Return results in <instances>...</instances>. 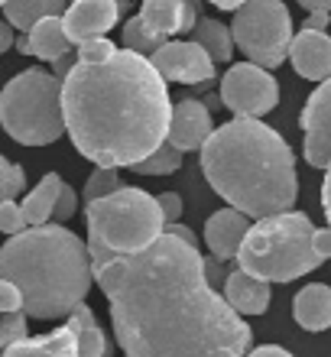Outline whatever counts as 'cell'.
I'll return each instance as SVG.
<instances>
[{"label":"cell","mask_w":331,"mask_h":357,"mask_svg":"<svg viewBox=\"0 0 331 357\" xmlns=\"http://www.w3.org/2000/svg\"><path fill=\"white\" fill-rule=\"evenodd\" d=\"M26 312H3L0 315V351L7 348V344H13V341L26 338Z\"/></svg>","instance_id":"obj_28"},{"label":"cell","mask_w":331,"mask_h":357,"mask_svg":"<svg viewBox=\"0 0 331 357\" xmlns=\"http://www.w3.org/2000/svg\"><path fill=\"white\" fill-rule=\"evenodd\" d=\"M322 208H325V218H328V227H331V160L325 166V182H322Z\"/></svg>","instance_id":"obj_38"},{"label":"cell","mask_w":331,"mask_h":357,"mask_svg":"<svg viewBox=\"0 0 331 357\" xmlns=\"http://www.w3.org/2000/svg\"><path fill=\"white\" fill-rule=\"evenodd\" d=\"M68 328L75 331V341H78V357H107L111 348H107V338L105 331L98 328L95 321V312L88 309L85 302H78L75 309L68 312Z\"/></svg>","instance_id":"obj_21"},{"label":"cell","mask_w":331,"mask_h":357,"mask_svg":"<svg viewBox=\"0 0 331 357\" xmlns=\"http://www.w3.org/2000/svg\"><path fill=\"white\" fill-rule=\"evenodd\" d=\"M68 0H7L3 3V17L17 29L29 33L43 17H62Z\"/></svg>","instance_id":"obj_22"},{"label":"cell","mask_w":331,"mask_h":357,"mask_svg":"<svg viewBox=\"0 0 331 357\" xmlns=\"http://www.w3.org/2000/svg\"><path fill=\"white\" fill-rule=\"evenodd\" d=\"M150 62L166 82H179V85H205L215 78V62L195 39H189V43L166 39L150 56Z\"/></svg>","instance_id":"obj_10"},{"label":"cell","mask_w":331,"mask_h":357,"mask_svg":"<svg viewBox=\"0 0 331 357\" xmlns=\"http://www.w3.org/2000/svg\"><path fill=\"white\" fill-rule=\"evenodd\" d=\"M0 276L17 282L33 319H66L95 282L88 244L62 225H33L10 237L0 247Z\"/></svg>","instance_id":"obj_4"},{"label":"cell","mask_w":331,"mask_h":357,"mask_svg":"<svg viewBox=\"0 0 331 357\" xmlns=\"http://www.w3.org/2000/svg\"><path fill=\"white\" fill-rule=\"evenodd\" d=\"M23 169H20L17 162H10L7 156H0V202H7V198H17V192H23Z\"/></svg>","instance_id":"obj_29"},{"label":"cell","mask_w":331,"mask_h":357,"mask_svg":"<svg viewBox=\"0 0 331 357\" xmlns=\"http://www.w3.org/2000/svg\"><path fill=\"white\" fill-rule=\"evenodd\" d=\"M247 231H250V218L227 205L208 218V225H205V244H208V250L218 260H234L240 244H244Z\"/></svg>","instance_id":"obj_16"},{"label":"cell","mask_w":331,"mask_h":357,"mask_svg":"<svg viewBox=\"0 0 331 357\" xmlns=\"http://www.w3.org/2000/svg\"><path fill=\"white\" fill-rule=\"evenodd\" d=\"M299 7H305V10H328L331 13V0H299Z\"/></svg>","instance_id":"obj_41"},{"label":"cell","mask_w":331,"mask_h":357,"mask_svg":"<svg viewBox=\"0 0 331 357\" xmlns=\"http://www.w3.org/2000/svg\"><path fill=\"white\" fill-rule=\"evenodd\" d=\"M26 36H29V56L46 59V62H56V59L68 56L72 46H75V43L68 39L62 17H43Z\"/></svg>","instance_id":"obj_20"},{"label":"cell","mask_w":331,"mask_h":357,"mask_svg":"<svg viewBox=\"0 0 331 357\" xmlns=\"http://www.w3.org/2000/svg\"><path fill=\"white\" fill-rule=\"evenodd\" d=\"M114 52H117V46L107 36H91L85 43H78V62H105Z\"/></svg>","instance_id":"obj_30"},{"label":"cell","mask_w":331,"mask_h":357,"mask_svg":"<svg viewBox=\"0 0 331 357\" xmlns=\"http://www.w3.org/2000/svg\"><path fill=\"white\" fill-rule=\"evenodd\" d=\"M3 3H7V0H0V7H3Z\"/></svg>","instance_id":"obj_45"},{"label":"cell","mask_w":331,"mask_h":357,"mask_svg":"<svg viewBox=\"0 0 331 357\" xmlns=\"http://www.w3.org/2000/svg\"><path fill=\"white\" fill-rule=\"evenodd\" d=\"M127 357H244L250 325L205 276L199 244L162 231L133 254L88 244Z\"/></svg>","instance_id":"obj_1"},{"label":"cell","mask_w":331,"mask_h":357,"mask_svg":"<svg viewBox=\"0 0 331 357\" xmlns=\"http://www.w3.org/2000/svg\"><path fill=\"white\" fill-rule=\"evenodd\" d=\"M62 114L85 160L130 169L166 140L172 101L150 56L123 46L105 62L75 59L62 78Z\"/></svg>","instance_id":"obj_2"},{"label":"cell","mask_w":331,"mask_h":357,"mask_svg":"<svg viewBox=\"0 0 331 357\" xmlns=\"http://www.w3.org/2000/svg\"><path fill=\"white\" fill-rule=\"evenodd\" d=\"M20 309H23V292L17 289V282L0 276V315L3 312H20Z\"/></svg>","instance_id":"obj_33"},{"label":"cell","mask_w":331,"mask_h":357,"mask_svg":"<svg viewBox=\"0 0 331 357\" xmlns=\"http://www.w3.org/2000/svg\"><path fill=\"white\" fill-rule=\"evenodd\" d=\"M289 62L309 82H325L331 75V36L325 29H305L289 43Z\"/></svg>","instance_id":"obj_14"},{"label":"cell","mask_w":331,"mask_h":357,"mask_svg":"<svg viewBox=\"0 0 331 357\" xmlns=\"http://www.w3.org/2000/svg\"><path fill=\"white\" fill-rule=\"evenodd\" d=\"M312 234V218L293 208L256 218L237 250V266L266 282H293L322 264Z\"/></svg>","instance_id":"obj_5"},{"label":"cell","mask_w":331,"mask_h":357,"mask_svg":"<svg viewBox=\"0 0 331 357\" xmlns=\"http://www.w3.org/2000/svg\"><path fill=\"white\" fill-rule=\"evenodd\" d=\"M234 46L263 68L283 66L293 43V17L283 0H247L234 10Z\"/></svg>","instance_id":"obj_8"},{"label":"cell","mask_w":331,"mask_h":357,"mask_svg":"<svg viewBox=\"0 0 331 357\" xmlns=\"http://www.w3.org/2000/svg\"><path fill=\"white\" fill-rule=\"evenodd\" d=\"M162 43H166V36L153 33V29L143 23L140 13L127 20V26H123V46H127V49L140 52V56H153V52H156Z\"/></svg>","instance_id":"obj_26"},{"label":"cell","mask_w":331,"mask_h":357,"mask_svg":"<svg viewBox=\"0 0 331 357\" xmlns=\"http://www.w3.org/2000/svg\"><path fill=\"white\" fill-rule=\"evenodd\" d=\"M328 10H309V17H305V29H328Z\"/></svg>","instance_id":"obj_36"},{"label":"cell","mask_w":331,"mask_h":357,"mask_svg":"<svg viewBox=\"0 0 331 357\" xmlns=\"http://www.w3.org/2000/svg\"><path fill=\"white\" fill-rule=\"evenodd\" d=\"M166 231H172V234H179L182 241H189V244H199V237L192 234L189 227H182V225H176V221H169V225H166Z\"/></svg>","instance_id":"obj_40"},{"label":"cell","mask_w":331,"mask_h":357,"mask_svg":"<svg viewBox=\"0 0 331 357\" xmlns=\"http://www.w3.org/2000/svg\"><path fill=\"white\" fill-rule=\"evenodd\" d=\"M59 188H62V178L56 176V172H49V176H43V182H39L33 192L26 195V202H23V218H26V225H46L49 218H52V208H56V198H59Z\"/></svg>","instance_id":"obj_23"},{"label":"cell","mask_w":331,"mask_h":357,"mask_svg":"<svg viewBox=\"0 0 331 357\" xmlns=\"http://www.w3.org/2000/svg\"><path fill=\"white\" fill-rule=\"evenodd\" d=\"M312 244H315V250H318L322 260H331V227H315Z\"/></svg>","instance_id":"obj_35"},{"label":"cell","mask_w":331,"mask_h":357,"mask_svg":"<svg viewBox=\"0 0 331 357\" xmlns=\"http://www.w3.org/2000/svg\"><path fill=\"white\" fill-rule=\"evenodd\" d=\"M244 357H293L286 348H279V344H260V348L254 351H247Z\"/></svg>","instance_id":"obj_37"},{"label":"cell","mask_w":331,"mask_h":357,"mask_svg":"<svg viewBox=\"0 0 331 357\" xmlns=\"http://www.w3.org/2000/svg\"><path fill=\"white\" fill-rule=\"evenodd\" d=\"M13 43H17V36H13V23H10V20H0V56H3Z\"/></svg>","instance_id":"obj_39"},{"label":"cell","mask_w":331,"mask_h":357,"mask_svg":"<svg viewBox=\"0 0 331 357\" xmlns=\"http://www.w3.org/2000/svg\"><path fill=\"white\" fill-rule=\"evenodd\" d=\"M114 188H121V176H117V169H114V166H98V169L88 176L82 198H85V205H88V202H95V198L111 195Z\"/></svg>","instance_id":"obj_27"},{"label":"cell","mask_w":331,"mask_h":357,"mask_svg":"<svg viewBox=\"0 0 331 357\" xmlns=\"http://www.w3.org/2000/svg\"><path fill=\"white\" fill-rule=\"evenodd\" d=\"M293 315L305 331H325L331 328V289L325 282L305 286L293 302Z\"/></svg>","instance_id":"obj_19"},{"label":"cell","mask_w":331,"mask_h":357,"mask_svg":"<svg viewBox=\"0 0 331 357\" xmlns=\"http://www.w3.org/2000/svg\"><path fill=\"white\" fill-rule=\"evenodd\" d=\"M0 357H78L75 331L62 325V328L39 335V338H20L0 351Z\"/></svg>","instance_id":"obj_18"},{"label":"cell","mask_w":331,"mask_h":357,"mask_svg":"<svg viewBox=\"0 0 331 357\" xmlns=\"http://www.w3.org/2000/svg\"><path fill=\"white\" fill-rule=\"evenodd\" d=\"M299 123H302V133H305L302 153L309 160V166L325 169L331 160V75L309 94Z\"/></svg>","instance_id":"obj_11"},{"label":"cell","mask_w":331,"mask_h":357,"mask_svg":"<svg viewBox=\"0 0 331 357\" xmlns=\"http://www.w3.org/2000/svg\"><path fill=\"white\" fill-rule=\"evenodd\" d=\"M192 39L208 52L211 62H227L231 52H234V36H231V29H227L224 23H218V20H199V23L192 26Z\"/></svg>","instance_id":"obj_24"},{"label":"cell","mask_w":331,"mask_h":357,"mask_svg":"<svg viewBox=\"0 0 331 357\" xmlns=\"http://www.w3.org/2000/svg\"><path fill=\"white\" fill-rule=\"evenodd\" d=\"M140 17L153 33L172 39L199 23V0H143Z\"/></svg>","instance_id":"obj_15"},{"label":"cell","mask_w":331,"mask_h":357,"mask_svg":"<svg viewBox=\"0 0 331 357\" xmlns=\"http://www.w3.org/2000/svg\"><path fill=\"white\" fill-rule=\"evenodd\" d=\"M227 302H231V309L240 312V315H263L270 309V282L254 276V273H247L237 266L234 273H227L224 280V292H221Z\"/></svg>","instance_id":"obj_17"},{"label":"cell","mask_w":331,"mask_h":357,"mask_svg":"<svg viewBox=\"0 0 331 357\" xmlns=\"http://www.w3.org/2000/svg\"><path fill=\"white\" fill-rule=\"evenodd\" d=\"M121 20V7L117 0H68L62 23L72 43H85L91 36H107Z\"/></svg>","instance_id":"obj_12"},{"label":"cell","mask_w":331,"mask_h":357,"mask_svg":"<svg viewBox=\"0 0 331 357\" xmlns=\"http://www.w3.org/2000/svg\"><path fill=\"white\" fill-rule=\"evenodd\" d=\"M117 7H121V10H127V7H130V0H117Z\"/></svg>","instance_id":"obj_44"},{"label":"cell","mask_w":331,"mask_h":357,"mask_svg":"<svg viewBox=\"0 0 331 357\" xmlns=\"http://www.w3.org/2000/svg\"><path fill=\"white\" fill-rule=\"evenodd\" d=\"M199 153L211 188L247 218H266L295 205V156L289 143L260 117L221 123Z\"/></svg>","instance_id":"obj_3"},{"label":"cell","mask_w":331,"mask_h":357,"mask_svg":"<svg viewBox=\"0 0 331 357\" xmlns=\"http://www.w3.org/2000/svg\"><path fill=\"white\" fill-rule=\"evenodd\" d=\"M26 218H23V208L13 202V198H7V202H0V231L3 234H20V231H26Z\"/></svg>","instance_id":"obj_31"},{"label":"cell","mask_w":331,"mask_h":357,"mask_svg":"<svg viewBox=\"0 0 331 357\" xmlns=\"http://www.w3.org/2000/svg\"><path fill=\"white\" fill-rule=\"evenodd\" d=\"M88 244H101L111 254H133L166 231L156 195L143 188H114L111 195L95 198L85 205Z\"/></svg>","instance_id":"obj_7"},{"label":"cell","mask_w":331,"mask_h":357,"mask_svg":"<svg viewBox=\"0 0 331 357\" xmlns=\"http://www.w3.org/2000/svg\"><path fill=\"white\" fill-rule=\"evenodd\" d=\"M17 49L23 52V56H29V36H26V33H23V36L17 39Z\"/></svg>","instance_id":"obj_43"},{"label":"cell","mask_w":331,"mask_h":357,"mask_svg":"<svg viewBox=\"0 0 331 357\" xmlns=\"http://www.w3.org/2000/svg\"><path fill=\"white\" fill-rule=\"evenodd\" d=\"M75 208H78V192L62 182L59 198H56V208H52V218H56V221H68V218L75 215Z\"/></svg>","instance_id":"obj_32"},{"label":"cell","mask_w":331,"mask_h":357,"mask_svg":"<svg viewBox=\"0 0 331 357\" xmlns=\"http://www.w3.org/2000/svg\"><path fill=\"white\" fill-rule=\"evenodd\" d=\"M182 166V150H176L169 140H162L150 156H143L140 162H133L130 169L140 172V176H169Z\"/></svg>","instance_id":"obj_25"},{"label":"cell","mask_w":331,"mask_h":357,"mask_svg":"<svg viewBox=\"0 0 331 357\" xmlns=\"http://www.w3.org/2000/svg\"><path fill=\"white\" fill-rule=\"evenodd\" d=\"M156 202H160L162 215H166V225L182 218V198L176 195V192H162V195H156Z\"/></svg>","instance_id":"obj_34"},{"label":"cell","mask_w":331,"mask_h":357,"mask_svg":"<svg viewBox=\"0 0 331 357\" xmlns=\"http://www.w3.org/2000/svg\"><path fill=\"white\" fill-rule=\"evenodd\" d=\"M221 104L237 117H263L279 104V85L263 66L237 62L221 78Z\"/></svg>","instance_id":"obj_9"},{"label":"cell","mask_w":331,"mask_h":357,"mask_svg":"<svg viewBox=\"0 0 331 357\" xmlns=\"http://www.w3.org/2000/svg\"><path fill=\"white\" fill-rule=\"evenodd\" d=\"M211 130H215V123H211L208 104H201L199 98H185V101L172 104L166 140L176 150H182V153L201 150V143L211 137Z\"/></svg>","instance_id":"obj_13"},{"label":"cell","mask_w":331,"mask_h":357,"mask_svg":"<svg viewBox=\"0 0 331 357\" xmlns=\"http://www.w3.org/2000/svg\"><path fill=\"white\" fill-rule=\"evenodd\" d=\"M208 3H215L218 10H237L240 3H247V0H208Z\"/></svg>","instance_id":"obj_42"},{"label":"cell","mask_w":331,"mask_h":357,"mask_svg":"<svg viewBox=\"0 0 331 357\" xmlns=\"http://www.w3.org/2000/svg\"><path fill=\"white\" fill-rule=\"evenodd\" d=\"M0 127L23 146H46L66 133L62 78L46 68H26L0 91Z\"/></svg>","instance_id":"obj_6"}]
</instances>
